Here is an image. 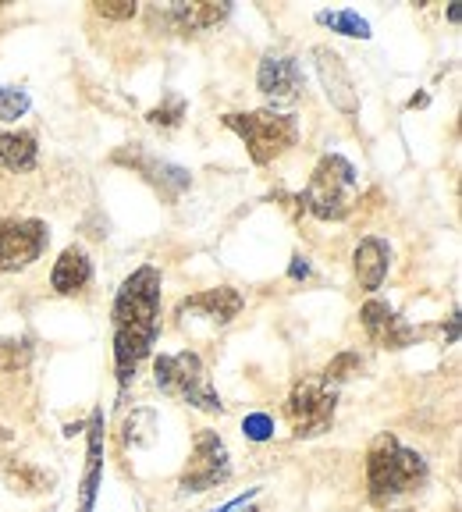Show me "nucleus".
Returning a JSON list of instances; mask_svg holds the SVG:
<instances>
[{
  "instance_id": "f257e3e1",
  "label": "nucleus",
  "mask_w": 462,
  "mask_h": 512,
  "mask_svg": "<svg viewBox=\"0 0 462 512\" xmlns=\"http://www.w3.org/2000/svg\"><path fill=\"white\" fill-rule=\"evenodd\" d=\"M160 331V271L139 267L125 278L114 299V370L118 384L125 388L136 377L139 363L157 345Z\"/></svg>"
},
{
  "instance_id": "f03ea898",
  "label": "nucleus",
  "mask_w": 462,
  "mask_h": 512,
  "mask_svg": "<svg viewBox=\"0 0 462 512\" xmlns=\"http://www.w3.org/2000/svg\"><path fill=\"white\" fill-rule=\"evenodd\" d=\"M427 480V459L406 448L395 434H377L367 448V488L370 502L384 505L399 495H409Z\"/></svg>"
},
{
  "instance_id": "7ed1b4c3",
  "label": "nucleus",
  "mask_w": 462,
  "mask_h": 512,
  "mask_svg": "<svg viewBox=\"0 0 462 512\" xmlns=\"http://www.w3.org/2000/svg\"><path fill=\"white\" fill-rule=\"evenodd\" d=\"M356 192H359L356 168H352L342 153H324L317 160V168H313L310 189L299 196V203L313 217H320V221H342L356 207Z\"/></svg>"
},
{
  "instance_id": "20e7f679",
  "label": "nucleus",
  "mask_w": 462,
  "mask_h": 512,
  "mask_svg": "<svg viewBox=\"0 0 462 512\" xmlns=\"http://www.w3.org/2000/svg\"><path fill=\"white\" fill-rule=\"evenodd\" d=\"M224 128H231L235 136L246 143L249 160L253 164H271L281 153H288L299 139V125L292 114L278 111H249V114H224Z\"/></svg>"
},
{
  "instance_id": "39448f33",
  "label": "nucleus",
  "mask_w": 462,
  "mask_h": 512,
  "mask_svg": "<svg viewBox=\"0 0 462 512\" xmlns=\"http://www.w3.org/2000/svg\"><path fill=\"white\" fill-rule=\"evenodd\" d=\"M157 374V388L164 395L189 402V406L203 409V413H224V402L217 395V388L210 384L207 367L196 352H175V356H157L153 363Z\"/></svg>"
},
{
  "instance_id": "423d86ee",
  "label": "nucleus",
  "mask_w": 462,
  "mask_h": 512,
  "mask_svg": "<svg viewBox=\"0 0 462 512\" xmlns=\"http://www.w3.org/2000/svg\"><path fill=\"white\" fill-rule=\"evenodd\" d=\"M335 409H338L335 388H327L320 377H310V381L295 384L292 395L285 399V420L295 438H317V434L331 431Z\"/></svg>"
},
{
  "instance_id": "0eeeda50",
  "label": "nucleus",
  "mask_w": 462,
  "mask_h": 512,
  "mask_svg": "<svg viewBox=\"0 0 462 512\" xmlns=\"http://www.w3.org/2000/svg\"><path fill=\"white\" fill-rule=\"evenodd\" d=\"M231 477V456L228 445L221 441L217 431H196L192 438V456L182 470V491L185 495H203L210 488H221L224 480Z\"/></svg>"
},
{
  "instance_id": "6e6552de",
  "label": "nucleus",
  "mask_w": 462,
  "mask_h": 512,
  "mask_svg": "<svg viewBox=\"0 0 462 512\" xmlns=\"http://www.w3.org/2000/svg\"><path fill=\"white\" fill-rule=\"evenodd\" d=\"M47 246V224L36 217H4L0 221V274L25 271L40 260Z\"/></svg>"
},
{
  "instance_id": "1a4fd4ad",
  "label": "nucleus",
  "mask_w": 462,
  "mask_h": 512,
  "mask_svg": "<svg viewBox=\"0 0 462 512\" xmlns=\"http://www.w3.org/2000/svg\"><path fill=\"white\" fill-rule=\"evenodd\" d=\"M256 89L263 96H271L274 104H292L295 96L306 89V79H303V68L295 61L292 54L285 50H267L256 68Z\"/></svg>"
},
{
  "instance_id": "9d476101",
  "label": "nucleus",
  "mask_w": 462,
  "mask_h": 512,
  "mask_svg": "<svg viewBox=\"0 0 462 512\" xmlns=\"http://www.w3.org/2000/svg\"><path fill=\"white\" fill-rule=\"evenodd\" d=\"M359 324H363L370 342L381 345V349H406L420 338V331L406 324L384 299H367L359 306Z\"/></svg>"
},
{
  "instance_id": "9b49d317",
  "label": "nucleus",
  "mask_w": 462,
  "mask_h": 512,
  "mask_svg": "<svg viewBox=\"0 0 462 512\" xmlns=\"http://www.w3.org/2000/svg\"><path fill=\"white\" fill-rule=\"evenodd\" d=\"M310 54H313V64H317L320 86H324L327 100H331L342 114H359V89H356V82H352L342 57H338L331 47H324V43H317Z\"/></svg>"
},
{
  "instance_id": "f8f14e48",
  "label": "nucleus",
  "mask_w": 462,
  "mask_h": 512,
  "mask_svg": "<svg viewBox=\"0 0 462 512\" xmlns=\"http://www.w3.org/2000/svg\"><path fill=\"white\" fill-rule=\"evenodd\" d=\"M114 160H118V164H128V168L136 171V175H143L146 182H150L153 189L164 192L168 200H175L178 192H185L192 185V175L185 168H178V164H168V160L150 157V153L139 150V146H132V150H118V153H114Z\"/></svg>"
},
{
  "instance_id": "ddd939ff",
  "label": "nucleus",
  "mask_w": 462,
  "mask_h": 512,
  "mask_svg": "<svg viewBox=\"0 0 462 512\" xmlns=\"http://www.w3.org/2000/svg\"><path fill=\"white\" fill-rule=\"evenodd\" d=\"M239 310H242V296L228 285L207 288V292H196V296L178 303V317H185V320L203 317V320H210V324H228V320L239 317Z\"/></svg>"
},
{
  "instance_id": "4468645a",
  "label": "nucleus",
  "mask_w": 462,
  "mask_h": 512,
  "mask_svg": "<svg viewBox=\"0 0 462 512\" xmlns=\"http://www.w3.org/2000/svg\"><path fill=\"white\" fill-rule=\"evenodd\" d=\"M388 267H391V246L384 239H377V235H367L356 246V253H352V271H356L359 285L367 288V292H377L384 285Z\"/></svg>"
},
{
  "instance_id": "2eb2a0df",
  "label": "nucleus",
  "mask_w": 462,
  "mask_h": 512,
  "mask_svg": "<svg viewBox=\"0 0 462 512\" xmlns=\"http://www.w3.org/2000/svg\"><path fill=\"white\" fill-rule=\"evenodd\" d=\"M231 15V4H214V0H203V4H175V8L164 11V22L175 25L182 36H192V32L214 29L224 18Z\"/></svg>"
},
{
  "instance_id": "dca6fc26",
  "label": "nucleus",
  "mask_w": 462,
  "mask_h": 512,
  "mask_svg": "<svg viewBox=\"0 0 462 512\" xmlns=\"http://www.w3.org/2000/svg\"><path fill=\"white\" fill-rule=\"evenodd\" d=\"M89 278H93V260H89V253L82 246H68L57 256L50 285H54V292H61V296H75V292H82V288L89 285Z\"/></svg>"
},
{
  "instance_id": "f3484780",
  "label": "nucleus",
  "mask_w": 462,
  "mask_h": 512,
  "mask_svg": "<svg viewBox=\"0 0 462 512\" xmlns=\"http://www.w3.org/2000/svg\"><path fill=\"white\" fill-rule=\"evenodd\" d=\"M100 470H104V413H93V420H89V452H86V477H82L79 512H93L96 488H100Z\"/></svg>"
},
{
  "instance_id": "a211bd4d",
  "label": "nucleus",
  "mask_w": 462,
  "mask_h": 512,
  "mask_svg": "<svg viewBox=\"0 0 462 512\" xmlns=\"http://www.w3.org/2000/svg\"><path fill=\"white\" fill-rule=\"evenodd\" d=\"M40 160V143L32 132H0V164L8 171H32Z\"/></svg>"
},
{
  "instance_id": "6ab92c4d",
  "label": "nucleus",
  "mask_w": 462,
  "mask_h": 512,
  "mask_svg": "<svg viewBox=\"0 0 462 512\" xmlns=\"http://www.w3.org/2000/svg\"><path fill=\"white\" fill-rule=\"evenodd\" d=\"M320 25H327L331 32H342V36H352V40H370V22L359 18L356 11H320L317 15Z\"/></svg>"
},
{
  "instance_id": "aec40b11",
  "label": "nucleus",
  "mask_w": 462,
  "mask_h": 512,
  "mask_svg": "<svg viewBox=\"0 0 462 512\" xmlns=\"http://www.w3.org/2000/svg\"><path fill=\"white\" fill-rule=\"evenodd\" d=\"M359 370H363V360H359L356 352H342V356H335V360L327 363L324 374H320V381H324L327 388H335V392H338V384L352 381Z\"/></svg>"
},
{
  "instance_id": "412c9836",
  "label": "nucleus",
  "mask_w": 462,
  "mask_h": 512,
  "mask_svg": "<svg viewBox=\"0 0 462 512\" xmlns=\"http://www.w3.org/2000/svg\"><path fill=\"white\" fill-rule=\"evenodd\" d=\"M32 360V349L25 338H0V374H15L25 370Z\"/></svg>"
},
{
  "instance_id": "4be33fe9",
  "label": "nucleus",
  "mask_w": 462,
  "mask_h": 512,
  "mask_svg": "<svg viewBox=\"0 0 462 512\" xmlns=\"http://www.w3.org/2000/svg\"><path fill=\"white\" fill-rule=\"evenodd\" d=\"M182 118H185V100L178 93L164 96V100L146 114V121H150L153 128H178L182 125Z\"/></svg>"
},
{
  "instance_id": "5701e85b",
  "label": "nucleus",
  "mask_w": 462,
  "mask_h": 512,
  "mask_svg": "<svg viewBox=\"0 0 462 512\" xmlns=\"http://www.w3.org/2000/svg\"><path fill=\"white\" fill-rule=\"evenodd\" d=\"M153 427H157L153 409H136V413L125 420V445H146V441L153 438Z\"/></svg>"
},
{
  "instance_id": "b1692460",
  "label": "nucleus",
  "mask_w": 462,
  "mask_h": 512,
  "mask_svg": "<svg viewBox=\"0 0 462 512\" xmlns=\"http://www.w3.org/2000/svg\"><path fill=\"white\" fill-rule=\"evenodd\" d=\"M4 477H8V484H11V488H22V491H43V488H47V484H50V480L47 477H43V473L40 470H32V466L29 463H11L8 466V470H4Z\"/></svg>"
},
{
  "instance_id": "393cba45",
  "label": "nucleus",
  "mask_w": 462,
  "mask_h": 512,
  "mask_svg": "<svg viewBox=\"0 0 462 512\" xmlns=\"http://www.w3.org/2000/svg\"><path fill=\"white\" fill-rule=\"evenodd\" d=\"M29 111V93L15 86H0V121H15Z\"/></svg>"
},
{
  "instance_id": "a878e982",
  "label": "nucleus",
  "mask_w": 462,
  "mask_h": 512,
  "mask_svg": "<svg viewBox=\"0 0 462 512\" xmlns=\"http://www.w3.org/2000/svg\"><path fill=\"white\" fill-rule=\"evenodd\" d=\"M93 11L100 18H111V22H125V18H136V4L132 0H96Z\"/></svg>"
},
{
  "instance_id": "bb28decb",
  "label": "nucleus",
  "mask_w": 462,
  "mask_h": 512,
  "mask_svg": "<svg viewBox=\"0 0 462 512\" xmlns=\"http://www.w3.org/2000/svg\"><path fill=\"white\" fill-rule=\"evenodd\" d=\"M242 434H246L249 441H267L274 434V420L267 413H249L246 420H242Z\"/></svg>"
},
{
  "instance_id": "cd10ccee",
  "label": "nucleus",
  "mask_w": 462,
  "mask_h": 512,
  "mask_svg": "<svg viewBox=\"0 0 462 512\" xmlns=\"http://www.w3.org/2000/svg\"><path fill=\"white\" fill-rule=\"evenodd\" d=\"M288 278H310V264H306V256H292V267H288Z\"/></svg>"
},
{
  "instance_id": "c85d7f7f",
  "label": "nucleus",
  "mask_w": 462,
  "mask_h": 512,
  "mask_svg": "<svg viewBox=\"0 0 462 512\" xmlns=\"http://www.w3.org/2000/svg\"><path fill=\"white\" fill-rule=\"evenodd\" d=\"M253 495H256V488H253V491H246V495H239V498H231V502H228V505H221V509H217V512H231V509H239V505H246Z\"/></svg>"
},
{
  "instance_id": "c756f323",
  "label": "nucleus",
  "mask_w": 462,
  "mask_h": 512,
  "mask_svg": "<svg viewBox=\"0 0 462 512\" xmlns=\"http://www.w3.org/2000/svg\"><path fill=\"white\" fill-rule=\"evenodd\" d=\"M459 338V310L452 313V320H448V342H455Z\"/></svg>"
},
{
  "instance_id": "7c9ffc66",
  "label": "nucleus",
  "mask_w": 462,
  "mask_h": 512,
  "mask_svg": "<svg viewBox=\"0 0 462 512\" xmlns=\"http://www.w3.org/2000/svg\"><path fill=\"white\" fill-rule=\"evenodd\" d=\"M409 107H427V93L413 96V100H409Z\"/></svg>"
}]
</instances>
